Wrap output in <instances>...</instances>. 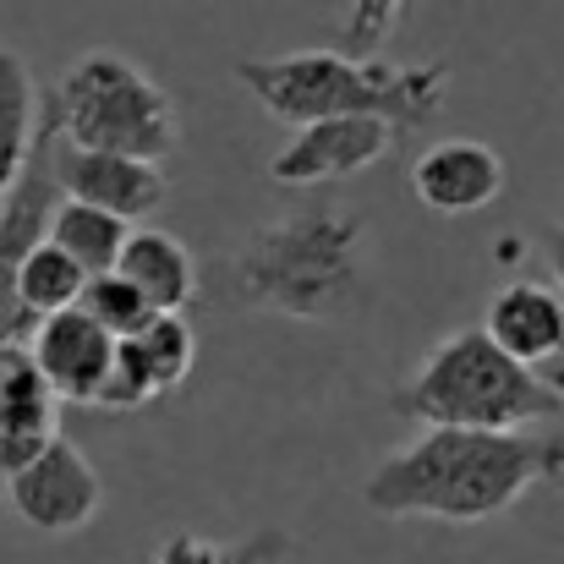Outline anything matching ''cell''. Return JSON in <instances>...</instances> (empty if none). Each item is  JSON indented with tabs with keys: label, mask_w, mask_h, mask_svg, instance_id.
<instances>
[{
	"label": "cell",
	"mask_w": 564,
	"mask_h": 564,
	"mask_svg": "<svg viewBox=\"0 0 564 564\" xmlns=\"http://www.w3.org/2000/svg\"><path fill=\"white\" fill-rule=\"evenodd\" d=\"M564 477V427H422L411 444L383 455L362 505L383 521H444L482 527L516 510L532 488Z\"/></svg>",
	"instance_id": "6da1fadb"
},
{
	"label": "cell",
	"mask_w": 564,
	"mask_h": 564,
	"mask_svg": "<svg viewBox=\"0 0 564 564\" xmlns=\"http://www.w3.org/2000/svg\"><path fill=\"white\" fill-rule=\"evenodd\" d=\"M236 83L285 127H307L324 116H373L400 138L444 110L449 61L389 66L346 50H296L269 61H236Z\"/></svg>",
	"instance_id": "7a4b0ae2"
},
{
	"label": "cell",
	"mask_w": 564,
	"mask_h": 564,
	"mask_svg": "<svg viewBox=\"0 0 564 564\" xmlns=\"http://www.w3.org/2000/svg\"><path fill=\"white\" fill-rule=\"evenodd\" d=\"M236 307L329 324L362 296V219L329 203H307L263 225L225 263Z\"/></svg>",
	"instance_id": "3957f363"
},
{
	"label": "cell",
	"mask_w": 564,
	"mask_h": 564,
	"mask_svg": "<svg viewBox=\"0 0 564 564\" xmlns=\"http://www.w3.org/2000/svg\"><path fill=\"white\" fill-rule=\"evenodd\" d=\"M389 411L422 427H543L564 411L554 383L538 368H521L488 340V329L444 335L416 373L389 389Z\"/></svg>",
	"instance_id": "277c9868"
},
{
	"label": "cell",
	"mask_w": 564,
	"mask_h": 564,
	"mask_svg": "<svg viewBox=\"0 0 564 564\" xmlns=\"http://www.w3.org/2000/svg\"><path fill=\"white\" fill-rule=\"evenodd\" d=\"M55 138L94 154H127V160H171L182 143V110L176 99L121 50H88L77 55L61 83L39 99Z\"/></svg>",
	"instance_id": "5b68a950"
},
{
	"label": "cell",
	"mask_w": 564,
	"mask_h": 564,
	"mask_svg": "<svg viewBox=\"0 0 564 564\" xmlns=\"http://www.w3.org/2000/svg\"><path fill=\"white\" fill-rule=\"evenodd\" d=\"M0 499L11 505V516L44 538H72L83 532L99 505H105V482L94 471V460L72 444V438H50L28 466H17L0 488Z\"/></svg>",
	"instance_id": "8992f818"
},
{
	"label": "cell",
	"mask_w": 564,
	"mask_h": 564,
	"mask_svg": "<svg viewBox=\"0 0 564 564\" xmlns=\"http://www.w3.org/2000/svg\"><path fill=\"white\" fill-rule=\"evenodd\" d=\"M55 176H50V121L39 110V138L11 192H0V346H22L33 335V318L17 296V269L22 258L44 241L50 208H55Z\"/></svg>",
	"instance_id": "52a82bcc"
},
{
	"label": "cell",
	"mask_w": 564,
	"mask_h": 564,
	"mask_svg": "<svg viewBox=\"0 0 564 564\" xmlns=\"http://www.w3.org/2000/svg\"><path fill=\"white\" fill-rule=\"evenodd\" d=\"M116 335L99 329L83 307H66V313H50L33 324V335L22 340L28 362L39 368V378L50 383V394L61 405H99L110 368H116Z\"/></svg>",
	"instance_id": "ba28073f"
},
{
	"label": "cell",
	"mask_w": 564,
	"mask_h": 564,
	"mask_svg": "<svg viewBox=\"0 0 564 564\" xmlns=\"http://www.w3.org/2000/svg\"><path fill=\"white\" fill-rule=\"evenodd\" d=\"M44 110V105H39ZM50 121V116H44ZM50 176H55V192L61 197H77V203H94V208H110L121 214L127 225L149 219L165 197H171V182L160 165L149 160H127V154H94V149H72L55 138L50 127Z\"/></svg>",
	"instance_id": "9c48e42d"
},
{
	"label": "cell",
	"mask_w": 564,
	"mask_h": 564,
	"mask_svg": "<svg viewBox=\"0 0 564 564\" xmlns=\"http://www.w3.org/2000/svg\"><path fill=\"white\" fill-rule=\"evenodd\" d=\"M389 149H394V132L373 116H324V121L296 127V138L269 160V176L280 187H324V182H346L378 165Z\"/></svg>",
	"instance_id": "30bf717a"
},
{
	"label": "cell",
	"mask_w": 564,
	"mask_h": 564,
	"mask_svg": "<svg viewBox=\"0 0 564 564\" xmlns=\"http://www.w3.org/2000/svg\"><path fill=\"white\" fill-rule=\"evenodd\" d=\"M197 362V340L182 313H154L138 335L116 346V368L99 394V411H143L149 400L182 389Z\"/></svg>",
	"instance_id": "8fae6325"
},
{
	"label": "cell",
	"mask_w": 564,
	"mask_h": 564,
	"mask_svg": "<svg viewBox=\"0 0 564 564\" xmlns=\"http://www.w3.org/2000/svg\"><path fill=\"white\" fill-rule=\"evenodd\" d=\"M411 192L422 208L433 214H482L488 203H499L505 192V160L477 143V138H444L427 143L411 165Z\"/></svg>",
	"instance_id": "7c38bea8"
},
{
	"label": "cell",
	"mask_w": 564,
	"mask_h": 564,
	"mask_svg": "<svg viewBox=\"0 0 564 564\" xmlns=\"http://www.w3.org/2000/svg\"><path fill=\"white\" fill-rule=\"evenodd\" d=\"M482 329L521 368H554L564 362V291L543 285V280H510L488 302Z\"/></svg>",
	"instance_id": "4fadbf2b"
},
{
	"label": "cell",
	"mask_w": 564,
	"mask_h": 564,
	"mask_svg": "<svg viewBox=\"0 0 564 564\" xmlns=\"http://www.w3.org/2000/svg\"><path fill=\"white\" fill-rule=\"evenodd\" d=\"M55 394L28 362L22 346L6 351V373H0V488L17 466H28L50 438H55Z\"/></svg>",
	"instance_id": "5bb4252c"
},
{
	"label": "cell",
	"mask_w": 564,
	"mask_h": 564,
	"mask_svg": "<svg viewBox=\"0 0 564 564\" xmlns=\"http://www.w3.org/2000/svg\"><path fill=\"white\" fill-rule=\"evenodd\" d=\"M116 274H127L149 296L154 313H182L197 296V263L171 230H132L127 247H121Z\"/></svg>",
	"instance_id": "9a60e30c"
},
{
	"label": "cell",
	"mask_w": 564,
	"mask_h": 564,
	"mask_svg": "<svg viewBox=\"0 0 564 564\" xmlns=\"http://www.w3.org/2000/svg\"><path fill=\"white\" fill-rule=\"evenodd\" d=\"M127 236H132V225L121 214L94 208V203H77V197H55L50 225H44V241H55L83 274H110L121 263Z\"/></svg>",
	"instance_id": "2e32d148"
},
{
	"label": "cell",
	"mask_w": 564,
	"mask_h": 564,
	"mask_svg": "<svg viewBox=\"0 0 564 564\" xmlns=\"http://www.w3.org/2000/svg\"><path fill=\"white\" fill-rule=\"evenodd\" d=\"M39 138V88L33 72L17 50L0 44V192H11V182L22 176L28 154Z\"/></svg>",
	"instance_id": "e0dca14e"
},
{
	"label": "cell",
	"mask_w": 564,
	"mask_h": 564,
	"mask_svg": "<svg viewBox=\"0 0 564 564\" xmlns=\"http://www.w3.org/2000/svg\"><path fill=\"white\" fill-rule=\"evenodd\" d=\"M83 285H88V274H83L55 241H39V247L22 258V269H17V296H22V307H28L33 324L50 318V313L77 307Z\"/></svg>",
	"instance_id": "ac0fdd59"
},
{
	"label": "cell",
	"mask_w": 564,
	"mask_h": 564,
	"mask_svg": "<svg viewBox=\"0 0 564 564\" xmlns=\"http://www.w3.org/2000/svg\"><path fill=\"white\" fill-rule=\"evenodd\" d=\"M285 554H291V538L280 527H263L241 543H208L197 532H171L154 564H280Z\"/></svg>",
	"instance_id": "d6986e66"
},
{
	"label": "cell",
	"mask_w": 564,
	"mask_h": 564,
	"mask_svg": "<svg viewBox=\"0 0 564 564\" xmlns=\"http://www.w3.org/2000/svg\"><path fill=\"white\" fill-rule=\"evenodd\" d=\"M77 307L99 324V329H110L116 340H127V335H138L149 318H154V307H149V296L127 280V274H88V285H83V296H77Z\"/></svg>",
	"instance_id": "ffe728a7"
},
{
	"label": "cell",
	"mask_w": 564,
	"mask_h": 564,
	"mask_svg": "<svg viewBox=\"0 0 564 564\" xmlns=\"http://www.w3.org/2000/svg\"><path fill=\"white\" fill-rule=\"evenodd\" d=\"M416 0H351L346 11V55H378Z\"/></svg>",
	"instance_id": "44dd1931"
},
{
	"label": "cell",
	"mask_w": 564,
	"mask_h": 564,
	"mask_svg": "<svg viewBox=\"0 0 564 564\" xmlns=\"http://www.w3.org/2000/svg\"><path fill=\"white\" fill-rule=\"evenodd\" d=\"M549 269H554V280H560V291H564V219L554 225V236H549Z\"/></svg>",
	"instance_id": "7402d4cb"
},
{
	"label": "cell",
	"mask_w": 564,
	"mask_h": 564,
	"mask_svg": "<svg viewBox=\"0 0 564 564\" xmlns=\"http://www.w3.org/2000/svg\"><path fill=\"white\" fill-rule=\"evenodd\" d=\"M543 378L554 383V394H560V400H564V362H554V368H549V373H543Z\"/></svg>",
	"instance_id": "603a6c76"
}]
</instances>
